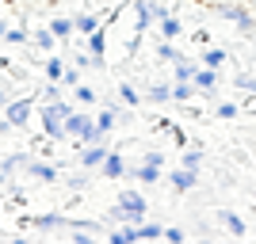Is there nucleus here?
Listing matches in <instances>:
<instances>
[{
  "instance_id": "nucleus-1",
  "label": "nucleus",
  "mask_w": 256,
  "mask_h": 244,
  "mask_svg": "<svg viewBox=\"0 0 256 244\" xmlns=\"http://www.w3.org/2000/svg\"><path fill=\"white\" fill-rule=\"evenodd\" d=\"M150 218V202H146V195L134 191V187H126V191H118L115 206L107 210V222H111V229L115 225H142ZM104 222V225H107Z\"/></svg>"
},
{
  "instance_id": "nucleus-2",
  "label": "nucleus",
  "mask_w": 256,
  "mask_h": 244,
  "mask_svg": "<svg viewBox=\"0 0 256 244\" xmlns=\"http://www.w3.org/2000/svg\"><path fill=\"white\" fill-rule=\"evenodd\" d=\"M73 115V103L69 99H54V103H38V130L42 138L65 141V118Z\"/></svg>"
},
{
  "instance_id": "nucleus-3",
  "label": "nucleus",
  "mask_w": 256,
  "mask_h": 244,
  "mask_svg": "<svg viewBox=\"0 0 256 244\" xmlns=\"http://www.w3.org/2000/svg\"><path fill=\"white\" fill-rule=\"evenodd\" d=\"M206 8H210L214 15L230 19L237 31L245 34V38H252V34H256V19H252V11H248L241 0H206Z\"/></svg>"
},
{
  "instance_id": "nucleus-4",
  "label": "nucleus",
  "mask_w": 256,
  "mask_h": 244,
  "mask_svg": "<svg viewBox=\"0 0 256 244\" xmlns=\"http://www.w3.org/2000/svg\"><path fill=\"white\" fill-rule=\"evenodd\" d=\"M34 111H38V99H34V96H20V99H12V103L4 107V118L20 130V126H27V122H31Z\"/></svg>"
},
{
  "instance_id": "nucleus-5",
  "label": "nucleus",
  "mask_w": 256,
  "mask_h": 244,
  "mask_svg": "<svg viewBox=\"0 0 256 244\" xmlns=\"http://www.w3.org/2000/svg\"><path fill=\"white\" fill-rule=\"evenodd\" d=\"M27 225L42 229V233H58V229H69V233H73V218H65V214H54V210H46V214H31V218H27Z\"/></svg>"
},
{
  "instance_id": "nucleus-6",
  "label": "nucleus",
  "mask_w": 256,
  "mask_h": 244,
  "mask_svg": "<svg viewBox=\"0 0 256 244\" xmlns=\"http://www.w3.org/2000/svg\"><path fill=\"white\" fill-rule=\"evenodd\" d=\"M168 183H172V191H176V195H188V191L199 187V172H195V168H176V172H168Z\"/></svg>"
},
{
  "instance_id": "nucleus-7",
  "label": "nucleus",
  "mask_w": 256,
  "mask_h": 244,
  "mask_svg": "<svg viewBox=\"0 0 256 244\" xmlns=\"http://www.w3.org/2000/svg\"><path fill=\"white\" fill-rule=\"evenodd\" d=\"M84 50L96 57V69H104V61H107V27H100V31H92L84 38Z\"/></svg>"
},
{
  "instance_id": "nucleus-8",
  "label": "nucleus",
  "mask_w": 256,
  "mask_h": 244,
  "mask_svg": "<svg viewBox=\"0 0 256 244\" xmlns=\"http://www.w3.org/2000/svg\"><path fill=\"white\" fill-rule=\"evenodd\" d=\"M107 153H111V149L104 145V141H92V145H84L80 149V168H104V160H107Z\"/></svg>"
},
{
  "instance_id": "nucleus-9",
  "label": "nucleus",
  "mask_w": 256,
  "mask_h": 244,
  "mask_svg": "<svg viewBox=\"0 0 256 244\" xmlns=\"http://www.w3.org/2000/svg\"><path fill=\"white\" fill-rule=\"evenodd\" d=\"M27 180L42 183V187H50V183H58V168H54L50 160H31V168H27Z\"/></svg>"
},
{
  "instance_id": "nucleus-10",
  "label": "nucleus",
  "mask_w": 256,
  "mask_h": 244,
  "mask_svg": "<svg viewBox=\"0 0 256 244\" xmlns=\"http://www.w3.org/2000/svg\"><path fill=\"white\" fill-rule=\"evenodd\" d=\"M104 176H107V180H122V176H130V164H126V157H122L118 149H111V153H107Z\"/></svg>"
},
{
  "instance_id": "nucleus-11",
  "label": "nucleus",
  "mask_w": 256,
  "mask_h": 244,
  "mask_svg": "<svg viewBox=\"0 0 256 244\" xmlns=\"http://www.w3.org/2000/svg\"><path fill=\"white\" fill-rule=\"evenodd\" d=\"M195 88H199V96H203V99H214V96H218V73L199 65V73H195Z\"/></svg>"
},
{
  "instance_id": "nucleus-12",
  "label": "nucleus",
  "mask_w": 256,
  "mask_h": 244,
  "mask_svg": "<svg viewBox=\"0 0 256 244\" xmlns=\"http://www.w3.org/2000/svg\"><path fill=\"white\" fill-rule=\"evenodd\" d=\"M115 122H118V103H111V99H107L104 111L96 115V134H100V138H107V134L115 130Z\"/></svg>"
},
{
  "instance_id": "nucleus-13",
  "label": "nucleus",
  "mask_w": 256,
  "mask_h": 244,
  "mask_svg": "<svg viewBox=\"0 0 256 244\" xmlns=\"http://www.w3.org/2000/svg\"><path fill=\"white\" fill-rule=\"evenodd\" d=\"M214 222L222 225L226 233H234V237H245L248 233V225L241 222V214H234V210H218V214H214Z\"/></svg>"
},
{
  "instance_id": "nucleus-14",
  "label": "nucleus",
  "mask_w": 256,
  "mask_h": 244,
  "mask_svg": "<svg viewBox=\"0 0 256 244\" xmlns=\"http://www.w3.org/2000/svg\"><path fill=\"white\" fill-rule=\"evenodd\" d=\"M226 61H230V50H222V46H206V50L199 53V65H203V69H214V73H222Z\"/></svg>"
},
{
  "instance_id": "nucleus-15",
  "label": "nucleus",
  "mask_w": 256,
  "mask_h": 244,
  "mask_svg": "<svg viewBox=\"0 0 256 244\" xmlns=\"http://www.w3.org/2000/svg\"><path fill=\"white\" fill-rule=\"evenodd\" d=\"M157 34H160V38H168V42H172V38H180V34H184V19L176 15V11H168V15L157 23Z\"/></svg>"
},
{
  "instance_id": "nucleus-16",
  "label": "nucleus",
  "mask_w": 256,
  "mask_h": 244,
  "mask_svg": "<svg viewBox=\"0 0 256 244\" xmlns=\"http://www.w3.org/2000/svg\"><path fill=\"white\" fill-rule=\"evenodd\" d=\"M146 103H157V107H164V103H172V84H164V80H157V84H150L146 92Z\"/></svg>"
},
{
  "instance_id": "nucleus-17",
  "label": "nucleus",
  "mask_w": 256,
  "mask_h": 244,
  "mask_svg": "<svg viewBox=\"0 0 256 244\" xmlns=\"http://www.w3.org/2000/svg\"><path fill=\"white\" fill-rule=\"evenodd\" d=\"M46 27L54 31V38H58V42H69V38L76 34V27H73V15H58V19H50Z\"/></svg>"
},
{
  "instance_id": "nucleus-18",
  "label": "nucleus",
  "mask_w": 256,
  "mask_h": 244,
  "mask_svg": "<svg viewBox=\"0 0 256 244\" xmlns=\"http://www.w3.org/2000/svg\"><path fill=\"white\" fill-rule=\"evenodd\" d=\"M107 244H138V225H115V229H107Z\"/></svg>"
},
{
  "instance_id": "nucleus-19",
  "label": "nucleus",
  "mask_w": 256,
  "mask_h": 244,
  "mask_svg": "<svg viewBox=\"0 0 256 244\" xmlns=\"http://www.w3.org/2000/svg\"><path fill=\"white\" fill-rule=\"evenodd\" d=\"M195 96H199L195 80H172V103H192Z\"/></svg>"
},
{
  "instance_id": "nucleus-20",
  "label": "nucleus",
  "mask_w": 256,
  "mask_h": 244,
  "mask_svg": "<svg viewBox=\"0 0 256 244\" xmlns=\"http://www.w3.org/2000/svg\"><path fill=\"white\" fill-rule=\"evenodd\" d=\"M130 176L138 183H160V168L157 164H146V160H142V164H130Z\"/></svg>"
},
{
  "instance_id": "nucleus-21",
  "label": "nucleus",
  "mask_w": 256,
  "mask_h": 244,
  "mask_svg": "<svg viewBox=\"0 0 256 244\" xmlns=\"http://www.w3.org/2000/svg\"><path fill=\"white\" fill-rule=\"evenodd\" d=\"M31 153H27V149H20V153H8V157H4V164H8L12 172H16V176H27V168H31Z\"/></svg>"
},
{
  "instance_id": "nucleus-22",
  "label": "nucleus",
  "mask_w": 256,
  "mask_h": 244,
  "mask_svg": "<svg viewBox=\"0 0 256 244\" xmlns=\"http://www.w3.org/2000/svg\"><path fill=\"white\" fill-rule=\"evenodd\" d=\"M142 241H164V225L146 218V222L138 225V244H142Z\"/></svg>"
},
{
  "instance_id": "nucleus-23",
  "label": "nucleus",
  "mask_w": 256,
  "mask_h": 244,
  "mask_svg": "<svg viewBox=\"0 0 256 244\" xmlns=\"http://www.w3.org/2000/svg\"><path fill=\"white\" fill-rule=\"evenodd\" d=\"M195 73H199V61H192V57L172 65V80H195Z\"/></svg>"
},
{
  "instance_id": "nucleus-24",
  "label": "nucleus",
  "mask_w": 256,
  "mask_h": 244,
  "mask_svg": "<svg viewBox=\"0 0 256 244\" xmlns=\"http://www.w3.org/2000/svg\"><path fill=\"white\" fill-rule=\"evenodd\" d=\"M157 61H160V65H176V61H184V53L176 50L168 38H160V46H157Z\"/></svg>"
},
{
  "instance_id": "nucleus-25",
  "label": "nucleus",
  "mask_w": 256,
  "mask_h": 244,
  "mask_svg": "<svg viewBox=\"0 0 256 244\" xmlns=\"http://www.w3.org/2000/svg\"><path fill=\"white\" fill-rule=\"evenodd\" d=\"M31 42L38 46L42 53H50L54 46H58V38H54V31H50V27H38V31H31Z\"/></svg>"
},
{
  "instance_id": "nucleus-26",
  "label": "nucleus",
  "mask_w": 256,
  "mask_h": 244,
  "mask_svg": "<svg viewBox=\"0 0 256 244\" xmlns=\"http://www.w3.org/2000/svg\"><path fill=\"white\" fill-rule=\"evenodd\" d=\"M0 42H12V46H23V42H31V31H23V27H4L0 31Z\"/></svg>"
},
{
  "instance_id": "nucleus-27",
  "label": "nucleus",
  "mask_w": 256,
  "mask_h": 244,
  "mask_svg": "<svg viewBox=\"0 0 256 244\" xmlns=\"http://www.w3.org/2000/svg\"><path fill=\"white\" fill-rule=\"evenodd\" d=\"M184 164H180V168H195V172H199V164H203V145H184Z\"/></svg>"
},
{
  "instance_id": "nucleus-28",
  "label": "nucleus",
  "mask_w": 256,
  "mask_h": 244,
  "mask_svg": "<svg viewBox=\"0 0 256 244\" xmlns=\"http://www.w3.org/2000/svg\"><path fill=\"white\" fill-rule=\"evenodd\" d=\"M118 99H122L126 107H138V103H142L146 96H142V92H138L134 84H130V80H122V84H118Z\"/></svg>"
},
{
  "instance_id": "nucleus-29",
  "label": "nucleus",
  "mask_w": 256,
  "mask_h": 244,
  "mask_svg": "<svg viewBox=\"0 0 256 244\" xmlns=\"http://www.w3.org/2000/svg\"><path fill=\"white\" fill-rule=\"evenodd\" d=\"M38 103H54V99H65V92H62V84H54V80H46V88H38Z\"/></svg>"
},
{
  "instance_id": "nucleus-30",
  "label": "nucleus",
  "mask_w": 256,
  "mask_h": 244,
  "mask_svg": "<svg viewBox=\"0 0 256 244\" xmlns=\"http://www.w3.org/2000/svg\"><path fill=\"white\" fill-rule=\"evenodd\" d=\"M62 76H65V61L62 57H46V80L62 84Z\"/></svg>"
},
{
  "instance_id": "nucleus-31",
  "label": "nucleus",
  "mask_w": 256,
  "mask_h": 244,
  "mask_svg": "<svg viewBox=\"0 0 256 244\" xmlns=\"http://www.w3.org/2000/svg\"><path fill=\"white\" fill-rule=\"evenodd\" d=\"M16 183H20V176H16V172H12L8 164H4V160H0V195H8L12 187H16Z\"/></svg>"
},
{
  "instance_id": "nucleus-32",
  "label": "nucleus",
  "mask_w": 256,
  "mask_h": 244,
  "mask_svg": "<svg viewBox=\"0 0 256 244\" xmlns=\"http://www.w3.org/2000/svg\"><path fill=\"white\" fill-rule=\"evenodd\" d=\"M118 4H122V0H88V8H92V11H104L107 23H111V15H115Z\"/></svg>"
},
{
  "instance_id": "nucleus-33",
  "label": "nucleus",
  "mask_w": 256,
  "mask_h": 244,
  "mask_svg": "<svg viewBox=\"0 0 256 244\" xmlns=\"http://www.w3.org/2000/svg\"><path fill=\"white\" fill-rule=\"evenodd\" d=\"M234 84L241 88L245 96H256V76H252V73H237V76H234Z\"/></svg>"
},
{
  "instance_id": "nucleus-34",
  "label": "nucleus",
  "mask_w": 256,
  "mask_h": 244,
  "mask_svg": "<svg viewBox=\"0 0 256 244\" xmlns=\"http://www.w3.org/2000/svg\"><path fill=\"white\" fill-rule=\"evenodd\" d=\"M65 183H69L73 191H84L88 183H92V176H88V168H80V172H73V176H69V180H65Z\"/></svg>"
},
{
  "instance_id": "nucleus-35",
  "label": "nucleus",
  "mask_w": 256,
  "mask_h": 244,
  "mask_svg": "<svg viewBox=\"0 0 256 244\" xmlns=\"http://www.w3.org/2000/svg\"><path fill=\"white\" fill-rule=\"evenodd\" d=\"M214 115H218V118H226V122H230V118H237V115H241V107H237V103H230V99H226V103H218V107H214Z\"/></svg>"
},
{
  "instance_id": "nucleus-36",
  "label": "nucleus",
  "mask_w": 256,
  "mask_h": 244,
  "mask_svg": "<svg viewBox=\"0 0 256 244\" xmlns=\"http://www.w3.org/2000/svg\"><path fill=\"white\" fill-rule=\"evenodd\" d=\"M80 84V69L76 65H65V76H62V88H76Z\"/></svg>"
},
{
  "instance_id": "nucleus-37",
  "label": "nucleus",
  "mask_w": 256,
  "mask_h": 244,
  "mask_svg": "<svg viewBox=\"0 0 256 244\" xmlns=\"http://www.w3.org/2000/svg\"><path fill=\"white\" fill-rule=\"evenodd\" d=\"M142 160H146V164H157V168H164V149H146V153H142Z\"/></svg>"
},
{
  "instance_id": "nucleus-38",
  "label": "nucleus",
  "mask_w": 256,
  "mask_h": 244,
  "mask_svg": "<svg viewBox=\"0 0 256 244\" xmlns=\"http://www.w3.org/2000/svg\"><path fill=\"white\" fill-rule=\"evenodd\" d=\"M69 244H96V233H84V229H73Z\"/></svg>"
},
{
  "instance_id": "nucleus-39",
  "label": "nucleus",
  "mask_w": 256,
  "mask_h": 244,
  "mask_svg": "<svg viewBox=\"0 0 256 244\" xmlns=\"http://www.w3.org/2000/svg\"><path fill=\"white\" fill-rule=\"evenodd\" d=\"M76 99H80V103H96V88H88V84H76Z\"/></svg>"
},
{
  "instance_id": "nucleus-40",
  "label": "nucleus",
  "mask_w": 256,
  "mask_h": 244,
  "mask_svg": "<svg viewBox=\"0 0 256 244\" xmlns=\"http://www.w3.org/2000/svg\"><path fill=\"white\" fill-rule=\"evenodd\" d=\"M164 241H168V244H184V229L168 225V229H164Z\"/></svg>"
},
{
  "instance_id": "nucleus-41",
  "label": "nucleus",
  "mask_w": 256,
  "mask_h": 244,
  "mask_svg": "<svg viewBox=\"0 0 256 244\" xmlns=\"http://www.w3.org/2000/svg\"><path fill=\"white\" fill-rule=\"evenodd\" d=\"M8 103H12V84L0 80V107H8Z\"/></svg>"
},
{
  "instance_id": "nucleus-42",
  "label": "nucleus",
  "mask_w": 256,
  "mask_h": 244,
  "mask_svg": "<svg viewBox=\"0 0 256 244\" xmlns=\"http://www.w3.org/2000/svg\"><path fill=\"white\" fill-rule=\"evenodd\" d=\"M245 115H256V96H245Z\"/></svg>"
},
{
  "instance_id": "nucleus-43",
  "label": "nucleus",
  "mask_w": 256,
  "mask_h": 244,
  "mask_svg": "<svg viewBox=\"0 0 256 244\" xmlns=\"http://www.w3.org/2000/svg\"><path fill=\"white\" fill-rule=\"evenodd\" d=\"M4 244H31V241H23V237H12V241H4Z\"/></svg>"
},
{
  "instance_id": "nucleus-44",
  "label": "nucleus",
  "mask_w": 256,
  "mask_h": 244,
  "mask_svg": "<svg viewBox=\"0 0 256 244\" xmlns=\"http://www.w3.org/2000/svg\"><path fill=\"white\" fill-rule=\"evenodd\" d=\"M206 244H226V241H206Z\"/></svg>"
}]
</instances>
